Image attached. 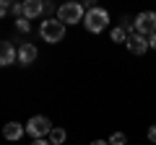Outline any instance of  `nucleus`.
I'll list each match as a JSON object with an SVG mask.
<instances>
[{"instance_id":"nucleus-16","label":"nucleus","mask_w":156,"mask_h":145,"mask_svg":"<svg viewBox=\"0 0 156 145\" xmlns=\"http://www.w3.org/2000/svg\"><path fill=\"white\" fill-rule=\"evenodd\" d=\"M8 11H11V3H8V0H0V18L5 16Z\"/></svg>"},{"instance_id":"nucleus-15","label":"nucleus","mask_w":156,"mask_h":145,"mask_svg":"<svg viewBox=\"0 0 156 145\" xmlns=\"http://www.w3.org/2000/svg\"><path fill=\"white\" fill-rule=\"evenodd\" d=\"M16 29H18V31H26V34H29V18H16Z\"/></svg>"},{"instance_id":"nucleus-2","label":"nucleus","mask_w":156,"mask_h":145,"mask_svg":"<svg viewBox=\"0 0 156 145\" xmlns=\"http://www.w3.org/2000/svg\"><path fill=\"white\" fill-rule=\"evenodd\" d=\"M39 36L47 44H57V42L65 39V23H60L57 18H44L42 26H39Z\"/></svg>"},{"instance_id":"nucleus-14","label":"nucleus","mask_w":156,"mask_h":145,"mask_svg":"<svg viewBox=\"0 0 156 145\" xmlns=\"http://www.w3.org/2000/svg\"><path fill=\"white\" fill-rule=\"evenodd\" d=\"M11 13L16 18H23V3H11Z\"/></svg>"},{"instance_id":"nucleus-7","label":"nucleus","mask_w":156,"mask_h":145,"mask_svg":"<svg viewBox=\"0 0 156 145\" xmlns=\"http://www.w3.org/2000/svg\"><path fill=\"white\" fill-rule=\"evenodd\" d=\"M13 62H18V49L11 42H0V67L13 65Z\"/></svg>"},{"instance_id":"nucleus-9","label":"nucleus","mask_w":156,"mask_h":145,"mask_svg":"<svg viewBox=\"0 0 156 145\" xmlns=\"http://www.w3.org/2000/svg\"><path fill=\"white\" fill-rule=\"evenodd\" d=\"M37 55H39V49L34 44H29V42H23V44L18 47V62H21V65H31V62L37 60Z\"/></svg>"},{"instance_id":"nucleus-3","label":"nucleus","mask_w":156,"mask_h":145,"mask_svg":"<svg viewBox=\"0 0 156 145\" xmlns=\"http://www.w3.org/2000/svg\"><path fill=\"white\" fill-rule=\"evenodd\" d=\"M83 5L81 3H62L57 5V21L65 23V26H73V23H81L83 21Z\"/></svg>"},{"instance_id":"nucleus-4","label":"nucleus","mask_w":156,"mask_h":145,"mask_svg":"<svg viewBox=\"0 0 156 145\" xmlns=\"http://www.w3.org/2000/svg\"><path fill=\"white\" fill-rule=\"evenodd\" d=\"M133 26H135V34H140V36H154L156 34V13L154 11H143V13H138L135 16V21H133Z\"/></svg>"},{"instance_id":"nucleus-21","label":"nucleus","mask_w":156,"mask_h":145,"mask_svg":"<svg viewBox=\"0 0 156 145\" xmlns=\"http://www.w3.org/2000/svg\"><path fill=\"white\" fill-rule=\"evenodd\" d=\"M89 145H109L107 140H94V143H89Z\"/></svg>"},{"instance_id":"nucleus-6","label":"nucleus","mask_w":156,"mask_h":145,"mask_svg":"<svg viewBox=\"0 0 156 145\" xmlns=\"http://www.w3.org/2000/svg\"><path fill=\"white\" fill-rule=\"evenodd\" d=\"M125 47L130 49V55H146V52H148V39L140 36V34H130L128 42H125Z\"/></svg>"},{"instance_id":"nucleus-5","label":"nucleus","mask_w":156,"mask_h":145,"mask_svg":"<svg viewBox=\"0 0 156 145\" xmlns=\"http://www.w3.org/2000/svg\"><path fill=\"white\" fill-rule=\"evenodd\" d=\"M26 132L31 135L34 140H39V137H47V135L52 132V122L47 117H42V114H37V117H31L26 122Z\"/></svg>"},{"instance_id":"nucleus-11","label":"nucleus","mask_w":156,"mask_h":145,"mask_svg":"<svg viewBox=\"0 0 156 145\" xmlns=\"http://www.w3.org/2000/svg\"><path fill=\"white\" fill-rule=\"evenodd\" d=\"M65 137H68V132L62 127H52V132L47 135V140H50L52 145H62V143H65Z\"/></svg>"},{"instance_id":"nucleus-19","label":"nucleus","mask_w":156,"mask_h":145,"mask_svg":"<svg viewBox=\"0 0 156 145\" xmlns=\"http://www.w3.org/2000/svg\"><path fill=\"white\" fill-rule=\"evenodd\" d=\"M52 11H57V8L52 5V3H44V13H52Z\"/></svg>"},{"instance_id":"nucleus-1","label":"nucleus","mask_w":156,"mask_h":145,"mask_svg":"<svg viewBox=\"0 0 156 145\" xmlns=\"http://www.w3.org/2000/svg\"><path fill=\"white\" fill-rule=\"evenodd\" d=\"M83 26H86L89 34H101L109 26V13H107L104 8H99V5H91L89 11H86V16H83Z\"/></svg>"},{"instance_id":"nucleus-20","label":"nucleus","mask_w":156,"mask_h":145,"mask_svg":"<svg viewBox=\"0 0 156 145\" xmlns=\"http://www.w3.org/2000/svg\"><path fill=\"white\" fill-rule=\"evenodd\" d=\"M148 47H151V49H156V34H154V36H148Z\"/></svg>"},{"instance_id":"nucleus-17","label":"nucleus","mask_w":156,"mask_h":145,"mask_svg":"<svg viewBox=\"0 0 156 145\" xmlns=\"http://www.w3.org/2000/svg\"><path fill=\"white\" fill-rule=\"evenodd\" d=\"M148 140L156 145V124H151V127H148Z\"/></svg>"},{"instance_id":"nucleus-8","label":"nucleus","mask_w":156,"mask_h":145,"mask_svg":"<svg viewBox=\"0 0 156 145\" xmlns=\"http://www.w3.org/2000/svg\"><path fill=\"white\" fill-rule=\"evenodd\" d=\"M44 13V0H23V18H37Z\"/></svg>"},{"instance_id":"nucleus-18","label":"nucleus","mask_w":156,"mask_h":145,"mask_svg":"<svg viewBox=\"0 0 156 145\" xmlns=\"http://www.w3.org/2000/svg\"><path fill=\"white\" fill-rule=\"evenodd\" d=\"M31 145H52V143H50V140H44V137H39V140H34Z\"/></svg>"},{"instance_id":"nucleus-10","label":"nucleus","mask_w":156,"mask_h":145,"mask_svg":"<svg viewBox=\"0 0 156 145\" xmlns=\"http://www.w3.org/2000/svg\"><path fill=\"white\" fill-rule=\"evenodd\" d=\"M23 132H26V127H23V124H18V122H8L5 127H3V137L11 140V143L21 140V137H23Z\"/></svg>"},{"instance_id":"nucleus-13","label":"nucleus","mask_w":156,"mask_h":145,"mask_svg":"<svg viewBox=\"0 0 156 145\" xmlns=\"http://www.w3.org/2000/svg\"><path fill=\"white\" fill-rule=\"evenodd\" d=\"M107 143H109V145H128V135H125V132H115V135H109Z\"/></svg>"},{"instance_id":"nucleus-12","label":"nucleus","mask_w":156,"mask_h":145,"mask_svg":"<svg viewBox=\"0 0 156 145\" xmlns=\"http://www.w3.org/2000/svg\"><path fill=\"white\" fill-rule=\"evenodd\" d=\"M109 36H112V42H115V44H125V42H128V36H130V34L125 31L122 26H115V29H112V34H109Z\"/></svg>"}]
</instances>
